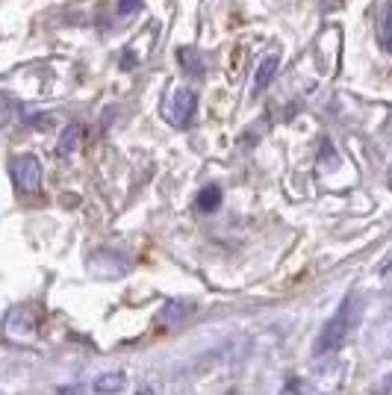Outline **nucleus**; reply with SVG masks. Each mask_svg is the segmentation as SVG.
Here are the masks:
<instances>
[{"label": "nucleus", "mask_w": 392, "mask_h": 395, "mask_svg": "<svg viewBox=\"0 0 392 395\" xmlns=\"http://www.w3.org/2000/svg\"><path fill=\"white\" fill-rule=\"evenodd\" d=\"M354 322H357V298H354V295H348V298L339 304V310L330 315V322L322 328L312 351H316L319 357H322V354L337 351L348 340V333H351V328H354Z\"/></svg>", "instance_id": "obj_1"}, {"label": "nucleus", "mask_w": 392, "mask_h": 395, "mask_svg": "<svg viewBox=\"0 0 392 395\" xmlns=\"http://www.w3.org/2000/svg\"><path fill=\"white\" fill-rule=\"evenodd\" d=\"M12 177L21 192H36L42 186V166H38L33 153H21L12 160Z\"/></svg>", "instance_id": "obj_2"}, {"label": "nucleus", "mask_w": 392, "mask_h": 395, "mask_svg": "<svg viewBox=\"0 0 392 395\" xmlns=\"http://www.w3.org/2000/svg\"><path fill=\"white\" fill-rule=\"evenodd\" d=\"M195 109H198V94L189 92V89H180L178 94L171 97V104L165 109L168 121L178 124V127H189V121L195 118Z\"/></svg>", "instance_id": "obj_3"}, {"label": "nucleus", "mask_w": 392, "mask_h": 395, "mask_svg": "<svg viewBox=\"0 0 392 395\" xmlns=\"http://www.w3.org/2000/svg\"><path fill=\"white\" fill-rule=\"evenodd\" d=\"M94 392L97 395H115V392H121L124 386H127V374L124 372H107V374H101L94 384Z\"/></svg>", "instance_id": "obj_4"}, {"label": "nucleus", "mask_w": 392, "mask_h": 395, "mask_svg": "<svg viewBox=\"0 0 392 395\" xmlns=\"http://www.w3.org/2000/svg\"><path fill=\"white\" fill-rule=\"evenodd\" d=\"M195 207H198V212H215L222 207V186H215V183L204 186L198 192V198H195Z\"/></svg>", "instance_id": "obj_5"}, {"label": "nucleus", "mask_w": 392, "mask_h": 395, "mask_svg": "<svg viewBox=\"0 0 392 395\" xmlns=\"http://www.w3.org/2000/svg\"><path fill=\"white\" fill-rule=\"evenodd\" d=\"M80 142H83V127H80V124H71V127L62 133L60 145H56V153H60V156H71L74 151H80Z\"/></svg>", "instance_id": "obj_6"}, {"label": "nucleus", "mask_w": 392, "mask_h": 395, "mask_svg": "<svg viewBox=\"0 0 392 395\" xmlns=\"http://www.w3.org/2000/svg\"><path fill=\"white\" fill-rule=\"evenodd\" d=\"M274 71H278V56H266L260 63V68H257V74H254V92H263L271 83Z\"/></svg>", "instance_id": "obj_7"}, {"label": "nucleus", "mask_w": 392, "mask_h": 395, "mask_svg": "<svg viewBox=\"0 0 392 395\" xmlns=\"http://www.w3.org/2000/svg\"><path fill=\"white\" fill-rule=\"evenodd\" d=\"M189 310H192V304H186V301H171L168 307H163V322L183 319V315H178V313H189Z\"/></svg>", "instance_id": "obj_8"}, {"label": "nucleus", "mask_w": 392, "mask_h": 395, "mask_svg": "<svg viewBox=\"0 0 392 395\" xmlns=\"http://www.w3.org/2000/svg\"><path fill=\"white\" fill-rule=\"evenodd\" d=\"M115 9H119L121 18H130L136 9H142V0H119V6H115Z\"/></svg>", "instance_id": "obj_9"}, {"label": "nucleus", "mask_w": 392, "mask_h": 395, "mask_svg": "<svg viewBox=\"0 0 392 395\" xmlns=\"http://www.w3.org/2000/svg\"><path fill=\"white\" fill-rule=\"evenodd\" d=\"M378 392H381V395H392V374H389V378L383 381V386H381Z\"/></svg>", "instance_id": "obj_10"}, {"label": "nucleus", "mask_w": 392, "mask_h": 395, "mask_svg": "<svg viewBox=\"0 0 392 395\" xmlns=\"http://www.w3.org/2000/svg\"><path fill=\"white\" fill-rule=\"evenodd\" d=\"M389 271H392V256H386L383 266H381V274H389Z\"/></svg>", "instance_id": "obj_11"}, {"label": "nucleus", "mask_w": 392, "mask_h": 395, "mask_svg": "<svg viewBox=\"0 0 392 395\" xmlns=\"http://www.w3.org/2000/svg\"><path fill=\"white\" fill-rule=\"evenodd\" d=\"M386 36L392 38V12H389V18H386Z\"/></svg>", "instance_id": "obj_12"}, {"label": "nucleus", "mask_w": 392, "mask_h": 395, "mask_svg": "<svg viewBox=\"0 0 392 395\" xmlns=\"http://www.w3.org/2000/svg\"><path fill=\"white\" fill-rule=\"evenodd\" d=\"M136 395H153V389H151V386H142V389L136 392Z\"/></svg>", "instance_id": "obj_13"}]
</instances>
